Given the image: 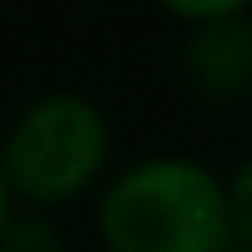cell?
Instances as JSON below:
<instances>
[{
	"label": "cell",
	"mask_w": 252,
	"mask_h": 252,
	"mask_svg": "<svg viewBox=\"0 0 252 252\" xmlns=\"http://www.w3.org/2000/svg\"><path fill=\"white\" fill-rule=\"evenodd\" d=\"M227 252H252V247H242V242H237V247H227Z\"/></svg>",
	"instance_id": "7"
},
{
	"label": "cell",
	"mask_w": 252,
	"mask_h": 252,
	"mask_svg": "<svg viewBox=\"0 0 252 252\" xmlns=\"http://www.w3.org/2000/svg\"><path fill=\"white\" fill-rule=\"evenodd\" d=\"M109 158V124L79 94L35 99L0 149L5 178L30 203H69L79 198Z\"/></svg>",
	"instance_id": "2"
},
{
	"label": "cell",
	"mask_w": 252,
	"mask_h": 252,
	"mask_svg": "<svg viewBox=\"0 0 252 252\" xmlns=\"http://www.w3.org/2000/svg\"><path fill=\"white\" fill-rule=\"evenodd\" d=\"M109 252H227V188L193 158H149L119 173L99 198Z\"/></svg>",
	"instance_id": "1"
},
{
	"label": "cell",
	"mask_w": 252,
	"mask_h": 252,
	"mask_svg": "<svg viewBox=\"0 0 252 252\" xmlns=\"http://www.w3.org/2000/svg\"><path fill=\"white\" fill-rule=\"evenodd\" d=\"M227 208H232V237H242V247H252V158L237 168V178L227 188Z\"/></svg>",
	"instance_id": "5"
},
{
	"label": "cell",
	"mask_w": 252,
	"mask_h": 252,
	"mask_svg": "<svg viewBox=\"0 0 252 252\" xmlns=\"http://www.w3.org/2000/svg\"><path fill=\"white\" fill-rule=\"evenodd\" d=\"M0 252H60V232L40 218H10L5 237H0Z\"/></svg>",
	"instance_id": "4"
},
{
	"label": "cell",
	"mask_w": 252,
	"mask_h": 252,
	"mask_svg": "<svg viewBox=\"0 0 252 252\" xmlns=\"http://www.w3.org/2000/svg\"><path fill=\"white\" fill-rule=\"evenodd\" d=\"M188 64H193L198 84H203V89H213V94L247 89V84H252V25H247L242 15L213 20L208 30H198V35H193Z\"/></svg>",
	"instance_id": "3"
},
{
	"label": "cell",
	"mask_w": 252,
	"mask_h": 252,
	"mask_svg": "<svg viewBox=\"0 0 252 252\" xmlns=\"http://www.w3.org/2000/svg\"><path fill=\"white\" fill-rule=\"evenodd\" d=\"M10 198H15V188L5 178V163H0V237H5V227H10Z\"/></svg>",
	"instance_id": "6"
}]
</instances>
